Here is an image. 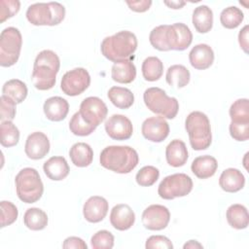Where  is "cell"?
Instances as JSON below:
<instances>
[{
	"label": "cell",
	"instance_id": "obj_1",
	"mask_svg": "<svg viewBox=\"0 0 249 249\" xmlns=\"http://www.w3.org/2000/svg\"><path fill=\"white\" fill-rule=\"evenodd\" d=\"M59 68L60 60L54 52L51 50L40 52L35 58L31 74L34 87L39 90H48L53 88Z\"/></svg>",
	"mask_w": 249,
	"mask_h": 249
},
{
	"label": "cell",
	"instance_id": "obj_2",
	"mask_svg": "<svg viewBox=\"0 0 249 249\" xmlns=\"http://www.w3.org/2000/svg\"><path fill=\"white\" fill-rule=\"evenodd\" d=\"M100 164L116 173L126 174L138 164L137 152L129 146H108L104 148L99 157Z\"/></svg>",
	"mask_w": 249,
	"mask_h": 249
},
{
	"label": "cell",
	"instance_id": "obj_3",
	"mask_svg": "<svg viewBox=\"0 0 249 249\" xmlns=\"http://www.w3.org/2000/svg\"><path fill=\"white\" fill-rule=\"evenodd\" d=\"M137 49V38L134 33L122 30L105 37L100 45L101 53L114 63L129 59Z\"/></svg>",
	"mask_w": 249,
	"mask_h": 249
},
{
	"label": "cell",
	"instance_id": "obj_4",
	"mask_svg": "<svg viewBox=\"0 0 249 249\" xmlns=\"http://www.w3.org/2000/svg\"><path fill=\"white\" fill-rule=\"evenodd\" d=\"M185 128L189 134L191 147L196 151L206 150L212 142L211 125L208 117L200 112L190 113L185 121Z\"/></svg>",
	"mask_w": 249,
	"mask_h": 249
},
{
	"label": "cell",
	"instance_id": "obj_5",
	"mask_svg": "<svg viewBox=\"0 0 249 249\" xmlns=\"http://www.w3.org/2000/svg\"><path fill=\"white\" fill-rule=\"evenodd\" d=\"M18 197L25 203L38 201L44 192L39 172L32 167L22 168L15 178Z\"/></svg>",
	"mask_w": 249,
	"mask_h": 249
},
{
	"label": "cell",
	"instance_id": "obj_6",
	"mask_svg": "<svg viewBox=\"0 0 249 249\" xmlns=\"http://www.w3.org/2000/svg\"><path fill=\"white\" fill-rule=\"evenodd\" d=\"M65 18V8L58 2L34 3L27 8L26 18L33 25L53 26Z\"/></svg>",
	"mask_w": 249,
	"mask_h": 249
},
{
	"label": "cell",
	"instance_id": "obj_7",
	"mask_svg": "<svg viewBox=\"0 0 249 249\" xmlns=\"http://www.w3.org/2000/svg\"><path fill=\"white\" fill-rule=\"evenodd\" d=\"M146 107L153 113L164 119H174L179 111V102L175 97H170L160 88L152 87L143 93Z\"/></svg>",
	"mask_w": 249,
	"mask_h": 249
},
{
	"label": "cell",
	"instance_id": "obj_8",
	"mask_svg": "<svg viewBox=\"0 0 249 249\" xmlns=\"http://www.w3.org/2000/svg\"><path fill=\"white\" fill-rule=\"evenodd\" d=\"M22 46L20 31L13 26L3 29L0 34V65L10 67L15 65L19 57Z\"/></svg>",
	"mask_w": 249,
	"mask_h": 249
},
{
	"label": "cell",
	"instance_id": "obj_9",
	"mask_svg": "<svg viewBox=\"0 0 249 249\" xmlns=\"http://www.w3.org/2000/svg\"><path fill=\"white\" fill-rule=\"evenodd\" d=\"M193 190V180L185 173H174L164 177L159 185L158 194L163 199H174L189 195Z\"/></svg>",
	"mask_w": 249,
	"mask_h": 249
},
{
	"label": "cell",
	"instance_id": "obj_10",
	"mask_svg": "<svg viewBox=\"0 0 249 249\" xmlns=\"http://www.w3.org/2000/svg\"><path fill=\"white\" fill-rule=\"evenodd\" d=\"M90 84V76L85 68L78 67L67 71L61 78L60 89L69 96L83 93Z\"/></svg>",
	"mask_w": 249,
	"mask_h": 249
},
{
	"label": "cell",
	"instance_id": "obj_11",
	"mask_svg": "<svg viewBox=\"0 0 249 249\" xmlns=\"http://www.w3.org/2000/svg\"><path fill=\"white\" fill-rule=\"evenodd\" d=\"M166 45L169 51H184L193 41V34L188 25L182 22L166 24Z\"/></svg>",
	"mask_w": 249,
	"mask_h": 249
},
{
	"label": "cell",
	"instance_id": "obj_12",
	"mask_svg": "<svg viewBox=\"0 0 249 249\" xmlns=\"http://www.w3.org/2000/svg\"><path fill=\"white\" fill-rule=\"evenodd\" d=\"M79 112L88 124L97 127L107 117L108 108L99 97L89 96L81 102Z\"/></svg>",
	"mask_w": 249,
	"mask_h": 249
},
{
	"label": "cell",
	"instance_id": "obj_13",
	"mask_svg": "<svg viewBox=\"0 0 249 249\" xmlns=\"http://www.w3.org/2000/svg\"><path fill=\"white\" fill-rule=\"evenodd\" d=\"M142 224L150 231H161L165 229L170 220V212L167 207L160 204H152L142 213Z\"/></svg>",
	"mask_w": 249,
	"mask_h": 249
},
{
	"label": "cell",
	"instance_id": "obj_14",
	"mask_svg": "<svg viewBox=\"0 0 249 249\" xmlns=\"http://www.w3.org/2000/svg\"><path fill=\"white\" fill-rule=\"evenodd\" d=\"M104 126L108 136L114 140H127L133 133V126L130 120L121 114L112 115L105 122Z\"/></svg>",
	"mask_w": 249,
	"mask_h": 249
},
{
	"label": "cell",
	"instance_id": "obj_15",
	"mask_svg": "<svg viewBox=\"0 0 249 249\" xmlns=\"http://www.w3.org/2000/svg\"><path fill=\"white\" fill-rule=\"evenodd\" d=\"M142 135L151 142H162L169 134V124L161 116L146 119L141 126Z\"/></svg>",
	"mask_w": 249,
	"mask_h": 249
},
{
	"label": "cell",
	"instance_id": "obj_16",
	"mask_svg": "<svg viewBox=\"0 0 249 249\" xmlns=\"http://www.w3.org/2000/svg\"><path fill=\"white\" fill-rule=\"evenodd\" d=\"M50 140L48 136L41 132L35 131L28 135L24 145V152L31 160H41L50 152Z\"/></svg>",
	"mask_w": 249,
	"mask_h": 249
},
{
	"label": "cell",
	"instance_id": "obj_17",
	"mask_svg": "<svg viewBox=\"0 0 249 249\" xmlns=\"http://www.w3.org/2000/svg\"><path fill=\"white\" fill-rule=\"evenodd\" d=\"M109 210L108 201L99 196H92L87 199L83 206L85 219L89 223H99L107 215Z\"/></svg>",
	"mask_w": 249,
	"mask_h": 249
},
{
	"label": "cell",
	"instance_id": "obj_18",
	"mask_svg": "<svg viewBox=\"0 0 249 249\" xmlns=\"http://www.w3.org/2000/svg\"><path fill=\"white\" fill-rule=\"evenodd\" d=\"M135 222V214L127 204L115 205L110 213V223L118 231H126L130 229Z\"/></svg>",
	"mask_w": 249,
	"mask_h": 249
},
{
	"label": "cell",
	"instance_id": "obj_19",
	"mask_svg": "<svg viewBox=\"0 0 249 249\" xmlns=\"http://www.w3.org/2000/svg\"><path fill=\"white\" fill-rule=\"evenodd\" d=\"M189 60L195 69L205 70L214 62V52L207 44H197L191 50Z\"/></svg>",
	"mask_w": 249,
	"mask_h": 249
},
{
	"label": "cell",
	"instance_id": "obj_20",
	"mask_svg": "<svg viewBox=\"0 0 249 249\" xmlns=\"http://www.w3.org/2000/svg\"><path fill=\"white\" fill-rule=\"evenodd\" d=\"M43 110L48 120L60 122L66 118L69 112V103L61 96H53L45 101Z\"/></svg>",
	"mask_w": 249,
	"mask_h": 249
},
{
	"label": "cell",
	"instance_id": "obj_21",
	"mask_svg": "<svg viewBox=\"0 0 249 249\" xmlns=\"http://www.w3.org/2000/svg\"><path fill=\"white\" fill-rule=\"evenodd\" d=\"M219 185L227 193H236L244 187L245 177L236 168H227L220 175Z\"/></svg>",
	"mask_w": 249,
	"mask_h": 249
},
{
	"label": "cell",
	"instance_id": "obj_22",
	"mask_svg": "<svg viewBox=\"0 0 249 249\" xmlns=\"http://www.w3.org/2000/svg\"><path fill=\"white\" fill-rule=\"evenodd\" d=\"M43 169L47 177L53 181L63 180L68 176L70 171L67 160L60 156L50 158L44 162Z\"/></svg>",
	"mask_w": 249,
	"mask_h": 249
},
{
	"label": "cell",
	"instance_id": "obj_23",
	"mask_svg": "<svg viewBox=\"0 0 249 249\" xmlns=\"http://www.w3.org/2000/svg\"><path fill=\"white\" fill-rule=\"evenodd\" d=\"M188 149L180 139L172 140L165 148V158L169 165L173 167L183 166L188 160Z\"/></svg>",
	"mask_w": 249,
	"mask_h": 249
},
{
	"label": "cell",
	"instance_id": "obj_24",
	"mask_svg": "<svg viewBox=\"0 0 249 249\" xmlns=\"http://www.w3.org/2000/svg\"><path fill=\"white\" fill-rule=\"evenodd\" d=\"M218 168L216 159L209 155L199 156L196 158L191 165L192 172L199 179H207L212 177Z\"/></svg>",
	"mask_w": 249,
	"mask_h": 249
},
{
	"label": "cell",
	"instance_id": "obj_25",
	"mask_svg": "<svg viewBox=\"0 0 249 249\" xmlns=\"http://www.w3.org/2000/svg\"><path fill=\"white\" fill-rule=\"evenodd\" d=\"M112 79L120 84H129L136 77V67L130 59L116 62L111 70Z\"/></svg>",
	"mask_w": 249,
	"mask_h": 249
},
{
	"label": "cell",
	"instance_id": "obj_26",
	"mask_svg": "<svg viewBox=\"0 0 249 249\" xmlns=\"http://www.w3.org/2000/svg\"><path fill=\"white\" fill-rule=\"evenodd\" d=\"M193 25L198 33H207L213 26V12L206 5L195 8L192 18Z\"/></svg>",
	"mask_w": 249,
	"mask_h": 249
},
{
	"label": "cell",
	"instance_id": "obj_27",
	"mask_svg": "<svg viewBox=\"0 0 249 249\" xmlns=\"http://www.w3.org/2000/svg\"><path fill=\"white\" fill-rule=\"evenodd\" d=\"M69 157L74 165L78 167H87L92 162L93 151L89 144L78 142L70 148Z\"/></svg>",
	"mask_w": 249,
	"mask_h": 249
},
{
	"label": "cell",
	"instance_id": "obj_28",
	"mask_svg": "<svg viewBox=\"0 0 249 249\" xmlns=\"http://www.w3.org/2000/svg\"><path fill=\"white\" fill-rule=\"evenodd\" d=\"M227 221L229 225L236 230L246 229L249 225V215L247 208L239 203L231 204L227 209Z\"/></svg>",
	"mask_w": 249,
	"mask_h": 249
},
{
	"label": "cell",
	"instance_id": "obj_29",
	"mask_svg": "<svg viewBox=\"0 0 249 249\" xmlns=\"http://www.w3.org/2000/svg\"><path fill=\"white\" fill-rule=\"evenodd\" d=\"M191 79L190 71L182 64H174L171 65L165 75L166 83L170 87H174L176 89H181L186 87Z\"/></svg>",
	"mask_w": 249,
	"mask_h": 249
},
{
	"label": "cell",
	"instance_id": "obj_30",
	"mask_svg": "<svg viewBox=\"0 0 249 249\" xmlns=\"http://www.w3.org/2000/svg\"><path fill=\"white\" fill-rule=\"evenodd\" d=\"M107 95L112 104L120 109H128L134 103V95L126 88L112 87L108 90Z\"/></svg>",
	"mask_w": 249,
	"mask_h": 249
},
{
	"label": "cell",
	"instance_id": "obj_31",
	"mask_svg": "<svg viewBox=\"0 0 249 249\" xmlns=\"http://www.w3.org/2000/svg\"><path fill=\"white\" fill-rule=\"evenodd\" d=\"M3 95L8 96L17 104L21 103L27 96L28 89L22 81L18 79H12L7 81L2 88Z\"/></svg>",
	"mask_w": 249,
	"mask_h": 249
},
{
	"label": "cell",
	"instance_id": "obj_32",
	"mask_svg": "<svg viewBox=\"0 0 249 249\" xmlns=\"http://www.w3.org/2000/svg\"><path fill=\"white\" fill-rule=\"evenodd\" d=\"M23 223L31 231H41L48 225V215L40 208L31 207L25 211Z\"/></svg>",
	"mask_w": 249,
	"mask_h": 249
},
{
	"label": "cell",
	"instance_id": "obj_33",
	"mask_svg": "<svg viewBox=\"0 0 249 249\" xmlns=\"http://www.w3.org/2000/svg\"><path fill=\"white\" fill-rule=\"evenodd\" d=\"M142 75L146 81H158L163 73V63L157 56H148L142 62Z\"/></svg>",
	"mask_w": 249,
	"mask_h": 249
},
{
	"label": "cell",
	"instance_id": "obj_34",
	"mask_svg": "<svg viewBox=\"0 0 249 249\" xmlns=\"http://www.w3.org/2000/svg\"><path fill=\"white\" fill-rule=\"evenodd\" d=\"M243 12L235 6H230L224 9L220 15L221 24L227 29L236 28L243 21Z\"/></svg>",
	"mask_w": 249,
	"mask_h": 249
},
{
	"label": "cell",
	"instance_id": "obj_35",
	"mask_svg": "<svg viewBox=\"0 0 249 249\" xmlns=\"http://www.w3.org/2000/svg\"><path fill=\"white\" fill-rule=\"evenodd\" d=\"M1 145L6 148L16 146L19 140V130L12 121L1 122L0 124Z\"/></svg>",
	"mask_w": 249,
	"mask_h": 249
},
{
	"label": "cell",
	"instance_id": "obj_36",
	"mask_svg": "<svg viewBox=\"0 0 249 249\" xmlns=\"http://www.w3.org/2000/svg\"><path fill=\"white\" fill-rule=\"evenodd\" d=\"M230 117L231 122L249 123V101L247 98L235 100L230 108Z\"/></svg>",
	"mask_w": 249,
	"mask_h": 249
},
{
	"label": "cell",
	"instance_id": "obj_37",
	"mask_svg": "<svg viewBox=\"0 0 249 249\" xmlns=\"http://www.w3.org/2000/svg\"><path fill=\"white\" fill-rule=\"evenodd\" d=\"M69 129L74 135L88 136V135L91 134L96 129V126L88 124L82 118L80 112L78 111L72 116V118L69 122Z\"/></svg>",
	"mask_w": 249,
	"mask_h": 249
},
{
	"label": "cell",
	"instance_id": "obj_38",
	"mask_svg": "<svg viewBox=\"0 0 249 249\" xmlns=\"http://www.w3.org/2000/svg\"><path fill=\"white\" fill-rule=\"evenodd\" d=\"M160 177V171L153 165L143 166L135 176L136 183L141 187H150L154 185Z\"/></svg>",
	"mask_w": 249,
	"mask_h": 249
},
{
	"label": "cell",
	"instance_id": "obj_39",
	"mask_svg": "<svg viewBox=\"0 0 249 249\" xmlns=\"http://www.w3.org/2000/svg\"><path fill=\"white\" fill-rule=\"evenodd\" d=\"M114 235L106 230L95 232L90 238V245L93 249H111L114 246Z\"/></svg>",
	"mask_w": 249,
	"mask_h": 249
},
{
	"label": "cell",
	"instance_id": "obj_40",
	"mask_svg": "<svg viewBox=\"0 0 249 249\" xmlns=\"http://www.w3.org/2000/svg\"><path fill=\"white\" fill-rule=\"evenodd\" d=\"M0 208H1V228H5L7 226L12 225L18 216V210L17 206L7 200H2L0 202Z\"/></svg>",
	"mask_w": 249,
	"mask_h": 249
},
{
	"label": "cell",
	"instance_id": "obj_41",
	"mask_svg": "<svg viewBox=\"0 0 249 249\" xmlns=\"http://www.w3.org/2000/svg\"><path fill=\"white\" fill-rule=\"evenodd\" d=\"M165 30H166V24L159 25L153 28L149 35V41L151 45L155 49L160 52L169 51L166 45V40H165Z\"/></svg>",
	"mask_w": 249,
	"mask_h": 249
},
{
	"label": "cell",
	"instance_id": "obj_42",
	"mask_svg": "<svg viewBox=\"0 0 249 249\" xmlns=\"http://www.w3.org/2000/svg\"><path fill=\"white\" fill-rule=\"evenodd\" d=\"M17 103L6 95L0 97V120L1 122L12 121L16 117Z\"/></svg>",
	"mask_w": 249,
	"mask_h": 249
},
{
	"label": "cell",
	"instance_id": "obj_43",
	"mask_svg": "<svg viewBox=\"0 0 249 249\" xmlns=\"http://www.w3.org/2000/svg\"><path fill=\"white\" fill-rule=\"evenodd\" d=\"M20 8V2L18 0L0 1V22L3 23L10 18H13Z\"/></svg>",
	"mask_w": 249,
	"mask_h": 249
},
{
	"label": "cell",
	"instance_id": "obj_44",
	"mask_svg": "<svg viewBox=\"0 0 249 249\" xmlns=\"http://www.w3.org/2000/svg\"><path fill=\"white\" fill-rule=\"evenodd\" d=\"M230 134L236 141H246L249 138V123L231 122Z\"/></svg>",
	"mask_w": 249,
	"mask_h": 249
},
{
	"label": "cell",
	"instance_id": "obj_45",
	"mask_svg": "<svg viewBox=\"0 0 249 249\" xmlns=\"http://www.w3.org/2000/svg\"><path fill=\"white\" fill-rule=\"evenodd\" d=\"M145 247L147 249H172L173 244L170 239L164 235H152L147 238Z\"/></svg>",
	"mask_w": 249,
	"mask_h": 249
},
{
	"label": "cell",
	"instance_id": "obj_46",
	"mask_svg": "<svg viewBox=\"0 0 249 249\" xmlns=\"http://www.w3.org/2000/svg\"><path fill=\"white\" fill-rule=\"evenodd\" d=\"M62 248H64V249H71V248L87 249L88 245L82 238L77 237V236H70V237H67L63 241Z\"/></svg>",
	"mask_w": 249,
	"mask_h": 249
},
{
	"label": "cell",
	"instance_id": "obj_47",
	"mask_svg": "<svg viewBox=\"0 0 249 249\" xmlns=\"http://www.w3.org/2000/svg\"><path fill=\"white\" fill-rule=\"evenodd\" d=\"M129 9L136 13H144L148 11L152 5L150 0H138V1H125Z\"/></svg>",
	"mask_w": 249,
	"mask_h": 249
},
{
	"label": "cell",
	"instance_id": "obj_48",
	"mask_svg": "<svg viewBox=\"0 0 249 249\" xmlns=\"http://www.w3.org/2000/svg\"><path fill=\"white\" fill-rule=\"evenodd\" d=\"M238 43L245 53H248V25H245L238 33Z\"/></svg>",
	"mask_w": 249,
	"mask_h": 249
},
{
	"label": "cell",
	"instance_id": "obj_49",
	"mask_svg": "<svg viewBox=\"0 0 249 249\" xmlns=\"http://www.w3.org/2000/svg\"><path fill=\"white\" fill-rule=\"evenodd\" d=\"M166 6H168L171 9H181L183 6H185L186 2L185 1H164L163 2Z\"/></svg>",
	"mask_w": 249,
	"mask_h": 249
},
{
	"label": "cell",
	"instance_id": "obj_50",
	"mask_svg": "<svg viewBox=\"0 0 249 249\" xmlns=\"http://www.w3.org/2000/svg\"><path fill=\"white\" fill-rule=\"evenodd\" d=\"M202 244H200L198 241L196 240H189L188 242H186L183 246L184 249H187V248H192V249H196V248H202Z\"/></svg>",
	"mask_w": 249,
	"mask_h": 249
}]
</instances>
